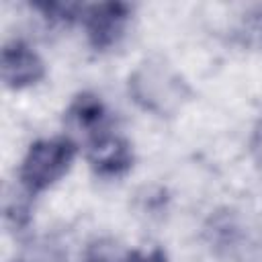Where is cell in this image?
I'll use <instances>...</instances> for the list:
<instances>
[{
	"mask_svg": "<svg viewBox=\"0 0 262 262\" xmlns=\"http://www.w3.org/2000/svg\"><path fill=\"white\" fill-rule=\"evenodd\" d=\"M125 262H168V260L162 250H149V252L137 250V252H131Z\"/></svg>",
	"mask_w": 262,
	"mask_h": 262,
	"instance_id": "8",
	"label": "cell"
},
{
	"mask_svg": "<svg viewBox=\"0 0 262 262\" xmlns=\"http://www.w3.org/2000/svg\"><path fill=\"white\" fill-rule=\"evenodd\" d=\"M2 82L10 90H23L37 84L45 76V63L37 51L20 41H10L2 49L0 59Z\"/></svg>",
	"mask_w": 262,
	"mask_h": 262,
	"instance_id": "4",
	"label": "cell"
},
{
	"mask_svg": "<svg viewBox=\"0 0 262 262\" xmlns=\"http://www.w3.org/2000/svg\"><path fill=\"white\" fill-rule=\"evenodd\" d=\"M233 37L242 47L262 49V6H252L244 12L235 25Z\"/></svg>",
	"mask_w": 262,
	"mask_h": 262,
	"instance_id": "7",
	"label": "cell"
},
{
	"mask_svg": "<svg viewBox=\"0 0 262 262\" xmlns=\"http://www.w3.org/2000/svg\"><path fill=\"white\" fill-rule=\"evenodd\" d=\"M133 100L160 117L176 113L188 96L186 84L164 61H145L129 78Z\"/></svg>",
	"mask_w": 262,
	"mask_h": 262,
	"instance_id": "1",
	"label": "cell"
},
{
	"mask_svg": "<svg viewBox=\"0 0 262 262\" xmlns=\"http://www.w3.org/2000/svg\"><path fill=\"white\" fill-rule=\"evenodd\" d=\"M66 125L72 131L84 135L88 141H92L106 133L108 113L98 96H94L90 92H82L70 104V108L66 113Z\"/></svg>",
	"mask_w": 262,
	"mask_h": 262,
	"instance_id": "6",
	"label": "cell"
},
{
	"mask_svg": "<svg viewBox=\"0 0 262 262\" xmlns=\"http://www.w3.org/2000/svg\"><path fill=\"white\" fill-rule=\"evenodd\" d=\"M88 162L98 176H104V178L121 176L133 164V149L129 141H125L123 137L104 133L90 141Z\"/></svg>",
	"mask_w": 262,
	"mask_h": 262,
	"instance_id": "5",
	"label": "cell"
},
{
	"mask_svg": "<svg viewBox=\"0 0 262 262\" xmlns=\"http://www.w3.org/2000/svg\"><path fill=\"white\" fill-rule=\"evenodd\" d=\"M82 14L90 45L96 51H104L117 45L123 37L131 6L123 2H102L82 8Z\"/></svg>",
	"mask_w": 262,
	"mask_h": 262,
	"instance_id": "3",
	"label": "cell"
},
{
	"mask_svg": "<svg viewBox=\"0 0 262 262\" xmlns=\"http://www.w3.org/2000/svg\"><path fill=\"white\" fill-rule=\"evenodd\" d=\"M76 143L70 137L35 141L23 158L18 178L29 192H41L55 184L72 166Z\"/></svg>",
	"mask_w": 262,
	"mask_h": 262,
	"instance_id": "2",
	"label": "cell"
}]
</instances>
